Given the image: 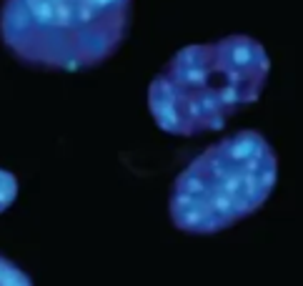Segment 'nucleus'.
Segmentation results:
<instances>
[{"instance_id":"f257e3e1","label":"nucleus","mask_w":303,"mask_h":286,"mask_svg":"<svg viewBox=\"0 0 303 286\" xmlns=\"http://www.w3.org/2000/svg\"><path fill=\"white\" fill-rule=\"evenodd\" d=\"M271 73L266 48L251 35L181 48L148 86V111L171 136L221 131L243 106L261 98Z\"/></svg>"},{"instance_id":"f03ea898","label":"nucleus","mask_w":303,"mask_h":286,"mask_svg":"<svg viewBox=\"0 0 303 286\" xmlns=\"http://www.w3.org/2000/svg\"><path fill=\"white\" fill-rule=\"evenodd\" d=\"M133 0H3L0 38L33 68L80 73L123 45Z\"/></svg>"},{"instance_id":"7ed1b4c3","label":"nucleus","mask_w":303,"mask_h":286,"mask_svg":"<svg viewBox=\"0 0 303 286\" xmlns=\"http://www.w3.org/2000/svg\"><path fill=\"white\" fill-rule=\"evenodd\" d=\"M278 158L258 131H236L198 153L176 181L171 221L185 233H218L256 213L276 188Z\"/></svg>"},{"instance_id":"20e7f679","label":"nucleus","mask_w":303,"mask_h":286,"mask_svg":"<svg viewBox=\"0 0 303 286\" xmlns=\"http://www.w3.org/2000/svg\"><path fill=\"white\" fill-rule=\"evenodd\" d=\"M0 286H33L31 276L10 258L0 256Z\"/></svg>"},{"instance_id":"39448f33","label":"nucleus","mask_w":303,"mask_h":286,"mask_svg":"<svg viewBox=\"0 0 303 286\" xmlns=\"http://www.w3.org/2000/svg\"><path fill=\"white\" fill-rule=\"evenodd\" d=\"M15 196H18V178L10 171L0 169V213L13 206Z\"/></svg>"}]
</instances>
